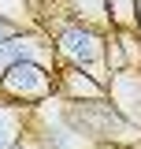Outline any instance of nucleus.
<instances>
[{
  "label": "nucleus",
  "instance_id": "f257e3e1",
  "mask_svg": "<svg viewBox=\"0 0 141 149\" xmlns=\"http://www.w3.org/2000/svg\"><path fill=\"white\" fill-rule=\"evenodd\" d=\"M48 34H52L59 63L86 67L104 82L111 78L108 74V30H97L86 22H56V26H48Z\"/></svg>",
  "mask_w": 141,
  "mask_h": 149
},
{
  "label": "nucleus",
  "instance_id": "f03ea898",
  "mask_svg": "<svg viewBox=\"0 0 141 149\" xmlns=\"http://www.w3.org/2000/svg\"><path fill=\"white\" fill-rule=\"evenodd\" d=\"M63 108L97 146H134V142H141V127H134L123 112L115 108L111 97H100V101H63Z\"/></svg>",
  "mask_w": 141,
  "mask_h": 149
},
{
  "label": "nucleus",
  "instance_id": "7ed1b4c3",
  "mask_svg": "<svg viewBox=\"0 0 141 149\" xmlns=\"http://www.w3.org/2000/svg\"><path fill=\"white\" fill-rule=\"evenodd\" d=\"M0 97L11 104L37 108V104L56 97V71L37 63V60H19L0 74Z\"/></svg>",
  "mask_w": 141,
  "mask_h": 149
},
{
  "label": "nucleus",
  "instance_id": "20e7f679",
  "mask_svg": "<svg viewBox=\"0 0 141 149\" xmlns=\"http://www.w3.org/2000/svg\"><path fill=\"white\" fill-rule=\"evenodd\" d=\"M19 60H37V63H45V67L56 71L59 67V56H56L52 34L45 26H22L11 37H4L0 41V74L8 71L11 63H19Z\"/></svg>",
  "mask_w": 141,
  "mask_h": 149
},
{
  "label": "nucleus",
  "instance_id": "39448f33",
  "mask_svg": "<svg viewBox=\"0 0 141 149\" xmlns=\"http://www.w3.org/2000/svg\"><path fill=\"white\" fill-rule=\"evenodd\" d=\"M56 97L59 101H100V97H108V82L86 67L59 63L56 67Z\"/></svg>",
  "mask_w": 141,
  "mask_h": 149
},
{
  "label": "nucleus",
  "instance_id": "423d86ee",
  "mask_svg": "<svg viewBox=\"0 0 141 149\" xmlns=\"http://www.w3.org/2000/svg\"><path fill=\"white\" fill-rule=\"evenodd\" d=\"M108 97L134 127H141V71H115L108 78Z\"/></svg>",
  "mask_w": 141,
  "mask_h": 149
},
{
  "label": "nucleus",
  "instance_id": "0eeeda50",
  "mask_svg": "<svg viewBox=\"0 0 141 149\" xmlns=\"http://www.w3.org/2000/svg\"><path fill=\"white\" fill-rule=\"evenodd\" d=\"M26 123H30V108L0 97V149H15L26 134Z\"/></svg>",
  "mask_w": 141,
  "mask_h": 149
},
{
  "label": "nucleus",
  "instance_id": "6e6552de",
  "mask_svg": "<svg viewBox=\"0 0 141 149\" xmlns=\"http://www.w3.org/2000/svg\"><path fill=\"white\" fill-rule=\"evenodd\" d=\"M108 15H111V26L141 30L138 26V0H108Z\"/></svg>",
  "mask_w": 141,
  "mask_h": 149
},
{
  "label": "nucleus",
  "instance_id": "1a4fd4ad",
  "mask_svg": "<svg viewBox=\"0 0 141 149\" xmlns=\"http://www.w3.org/2000/svg\"><path fill=\"white\" fill-rule=\"evenodd\" d=\"M0 19L19 22V26H34V4L30 0H0Z\"/></svg>",
  "mask_w": 141,
  "mask_h": 149
},
{
  "label": "nucleus",
  "instance_id": "9d476101",
  "mask_svg": "<svg viewBox=\"0 0 141 149\" xmlns=\"http://www.w3.org/2000/svg\"><path fill=\"white\" fill-rule=\"evenodd\" d=\"M15 30H22V26H19V22H8V19H0V41H4V37H11Z\"/></svg>",
  "mask_w": 141,
  "mask_h": 149
},
{
  "label": "nucleus",
  "instance_id": "9b49d317",
  "mask_svg": "<svg viewBox=\"0 0 141 149\" xmlns=\"http://www.w3.org/2000/svg\"><path fill=\"white\" fill-rule=\"evenodd\" d=\"M97 149H141V142H134V146H97Z\"/></svg>",
  "mask_w": 141,
  "mask_h": 149
},
{
  "label": "nucleus",
  "instance_id": "f8f14e48",
  "mask_svg": "<svg viewBox=\"0 0 141 149\" xmlns=\"http://www.w3.org/2000/svg\"><path fill=\"white\" fill-rule=\"evenodd\" d=\"M138 26H141V0H138Z\"/></svg>",
  "mask_w": 141,
  "mask_h": 149
}]
</instances>
